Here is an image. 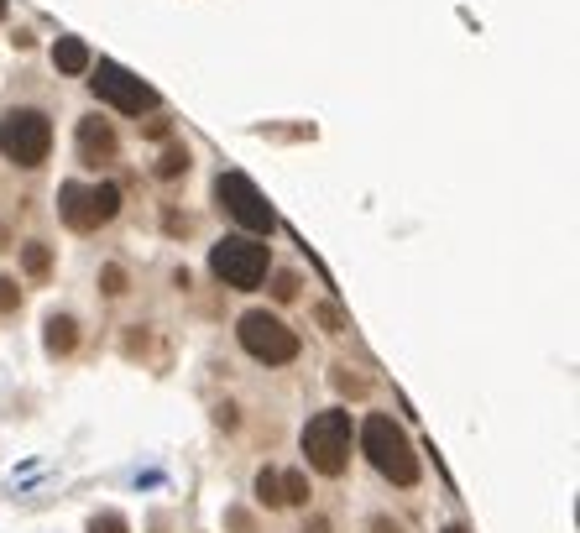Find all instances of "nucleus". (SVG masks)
<instances>
[{
    "instance_id": "nucleus-1",
    "label": "nucleus",
    "mask_w": 580,
    "mask_h": 533,
    "mask_svg": "<svg viewBox=\"0 0 580 533\" xmlns=\"http://www.w3.org/2000/svg\"><path fill=\"white\" fill-rule=\"evenodd\" d=\"M361 450L366 460L377 466L392 486H413L419 481V455H413V439L398 419H387V413H371L361 424Z\"/></svg>"
},
{
    "instance_id": "nucleus-2",
    "label": "nucleus",
    "mask_w": 580,
    "mask_h": 533,
    "mask_svg": "<svg viewBox=\"0 0 580 533\" xmlns=\"http://www.w3.org/2000/svg\"><path fill=\"white\" fill-rule=\"evenodd\" d=\"M351 445H356V429H351V413L345 408H324L304 424V455L319 476H340L351 466Z\"/></svg>"
},
{
    "instance_id": "nucleus-3",
    "label": "nucleus",
    "mask_w": 580,
    "mask_h": 533,
    "mask_svg": "<svg viewBox=\"0 0 580 533\" xmlns=\"http://www.w3.org/2000/svg\"><path fill=\"white\" fill-rule=\"evenodd\" d=\"M53 152V121L32 105L6 110L0 115V157L16 162V168H42Z\"/></svg>"
},
{
    "instance_id": "nucleus-4",
    "label": "nucleus",
    "mask_w": 580,
    "mask_h": 533,
    "mask_svg": "<svg viewBox=\"0 0 580 533\" xmlns=\"http://www.w3.org/2000/svg\"><path fill=\"white\" fill-rule=\"evenodd\" d=\"M58 210H63L68 230H100L121 215V189L115 183H63Z\"/></svg>"
},
{
    "instance_id": "nucleus-5",
    "label": "nucleus",
    "mask_w": 580,
    "mask_h": 533,
    "mask_svg": "<svg viewBox=\"0 0 580 533\" xmlns=\"http://www.w3.org/2000/svg\"><path fill=\"white\" fill-rule=\"evenodd\" d=\"M210 272L220 277V283L230 288H262V277H267V246L262 241H246V236H225L215 251H210Z\"/></svg>"
},
{
    "instance_id": "nucleus-6",
    "label": "nucleus",
    "mask_w": 580,
    "mask_h": 533,
    "mask_svg": "<svg viewBox=\"0 0 580 533\" xmlns=\"http://www.w3.org/2000/svg\"><path fill=\"white\" fill-rule=\"evenodd\" d=\"M236 335H241V345H246V356H257V361H267V366H288V361L298 356V335H293L277 314H267V309L241 314Z\"/></svg>"
},
{
    "instance_id": "nucleus-7",
    "label": "nucleus",
    "mask_w": 580,
    "mask_h": 533,
    "mask_svg": "<svg viewBox=\"0 0 580 533\" xmlns=\"http://www.w3.org/2000/svg\"><path fill=\"white\" fill-rule=\"evenodd\" d=\"M215 199H220V210L230 220H241L246 230H257V236H272L277 230V215H272V204L262 199V189L251 183L246 173H220L215 178Z\"/></svg>"
},
{
    "instance_id": "nucleus-8",
    "label": "nucleus",
    "mask_w": 580,
    "mask_h": 533,
    "mask_svg": "<svg viewBox=\"0 0 580 533\" xmlns=\"http://www.w3.org/2000/svg\"><path fill=\"white\" fill-rule=\"evenodd\" d=\"M95 95H100L105 105H115L121 115L157 110V89L142 84L136 74H126V68H121V63H110V58H100V68H95Z\"/></svg>"
},
{
    "instance_id": "nucleus-9",
    "label": "nucleus",
    "mask_w": 580,
    "mask_h": 533,
    "mask_svg": "<svg viewBox=\"0 0 580 533\" xmlns=\"http://www.w3.org/2000/svg\"><path fill=\"white\" fill-rule=\"evenodd\" d=\"M74 152L84 168H105V162H115V126L105 121V115H84L79 131H74Z\"/></svg>"
},
{
    "instance_id": "nucleus-10",
    "label": "nucleus",
    "mask_w": 580,
    "mask_h": 533,
    "mask_svg": "<svg viewBox=\"0 0 580 533\" xmlns=\"http://www.w3.org/2000/svg\"><path fill=\"white\" fill-rule=\"evenodd\" d=\"M53 68H58V74H89V42L58 37L53 42Z\"/></svg>"
},
{
    "instance_id": "nucleus-11",
    "label": "nucleus",
    "mask_w": 580,
    "mask_h": 533,
    "mask_svg": "<svg viewBox=\"0 0 580 533\" xmlns=\"http://www.w3.org/2000/svg\"><path fill=\"white\" fill-rule=\"evenodd\" d=\"M42 340H48V351L53 356H68L79 345V324L74 314H48V330H42Z\"/></svg>"
},
{
    "instance_id": "nucleus-12",
    "label": "nucleus",
    "mask_w": 580,
    "mask_h": 533,
    "mask_svg": "<svg viewBox=\"0 0 580 533\" xmlns=\"http://www.w3.org/2000/svg\"><path fill=\"white\" fill-rule=\"evenodd\" d=\"M21 267H27L32 283H48V272H53V251H48V241H27V246H21Z\"/></svg>"
},
{
    "instance_id": "nucleus-13",
    "label": "nucleus",
    "mask_w": 580,
    "mask_h": 533,
    "mask_svg": "<svg viewBox=\"0 0 580 533\" xmlns=\"http://www.w3.org/2000/svg\"><path fill=\"white\" fill-rule=\"evenodd\" d=\"M257 502L262 507H283V476H277L272 466L257 471Z\"/></svg>"
},
{
    "instance_id": "nucleus-14",
    "label": "nucleus",
    "mask_w": 580,
    "mask_h": 533,
    "mask_svg": "<svg viewBox=\"0 0 580 533\" xmlns=\"http://www.w3.org/2000/svg\"><path fill=\"white\" fill-rule=\"evenodd\" d=\"M283 507H309V481H304V471H288L283 476Z\"/></svg>"
},
{
    "instance_id": "nucleus-15",
    "label": "nucleus",
    "mask_w": 580,
    "mask_h": 533,
    "mask_svg": "<svg viewBox=\"0 0 580 533\" xmlns=\"http://www.w3.org/2000/svg\"><path fill=\"white\" fill-rule=\"evenodd\" d=\"M178 173H189V152H183V147L162 152V162H157V178H178Z\"/></svg>"
},
{
    "instance_id": "nucleus-16",
    "label": "nucleus",
    "mask_w": 580,
    "mask_h": 533,
    "mask_svg": "<svg viewBox=\"0 0 580 533\" xmlns=\"http://www.w3.org/2000/svg\"><path fill=\"white\" fill-rule=\"evenodd\" d=\"M330 382H335V392H345V398H361V392H366V377L345 372V366H335V372H330Z\"/></svg>"
},
{
    "instance_id": "nucleus-17",
    "label": "nucleus",
    "mask_w": 580,
    "mask_h": 533,
    "mask_svg": "<svg viewBox=\"0 0 580 533\" xmlns=\"http://www.w3.org/2000/svg\"><path fill=\"white\" fill-rule=\"evenodd\" d=\"M16 309H21V288L11 272H0V314H16Z\"/></svg>"
},
{
    "instance_id": "nucleus-18",
    "label": "nucleus",
    "mask_w": 580,
    "mask_h": 533,
    "mask_svg": "<svg viewBox=\"0 0 580 533\" xmlns=\"http://www.w3.org/2000/svg\"><path fill=\"white\" fill-rule=\"evenodd\" d=\"M272 298H277V304H293V298H298V272H277L272 277Z\"/></svg>"
},
{
    "instance_id": "nucleus-19",
    "label": "nucleus",
    "mask_w": 580,
    "mask_h": 533,
    "mask_svg": "<svg viewBox=\"0 0 580 533\" xmlns=\"http://www.w3.org/2000/svg\"><path fill=\"white\" fill-rule=\"evenodd\" d=\"M100 288H105V298H121V293H126V267L110 262V267L100 272Z\"/></svg>"
},
{
    "instance_id": "nucleus-20",
    "label": "nucleus",
    "mask_w": 580,
    "mask_h": 533,
    "mask_svg": "<svg viewBox=\"0 0 580 533\" xmlns=\"http://www.w3.org/2000/svg\"><path fill=\"white\" fill-rule=\"evenodd\" d=\"M89 533H126V518L121 513H100L95 523H89Z\"/></svg>"
},
{
    "instance_id": "nucleus-21",
    "label": "nucleus",
    "mask_w": 580,
    "mask_h": 533,
    "mask_svg": "<svg viewBox=\"0 0 580 533\" xmlns=\"http://www.w3.org/2000/svg\"><path fill=\"white\" fill-rule=\"evenodd\" d=\"M314 314H319V324H324L330 335H340V330H345V319H340V309H335V304H319Z\"/></svg>"
},
{
    "instance_id": "nucleus-22",
    "label": "nucleus",
    "mask_w": 580,
    "mask_h": 533,
    "mask_svg": "<svg viewBox=\"0 0 580 533\" xmlns=\"http://www.w3.org/2000/svg\"><path fill=\"white\" fill-rule=\"evenodd\" d=\"M371 533H403V523H392V518H371Z\"/></svg>"
},
{
    "instance_id": "nucleus-23",
    "label": "nucleus",
    "mask_w": 580,
    "mask_h": 533,
    "mask_svg": "<svg viewBox=\"0 0 580 533\" xmlns=\"http://www.w3.org/2000/svg\"><path fill=\"white\" fill-rule=\"evenodd\" d=\"M215 419H220L225 429H236V403H220V413H215Z\"/></svg>"
},
{
    "instance_id": "nucleus-24",
    "label": "nucleus",
    "mask_w": 580,
    "mask_h": 533,
    "mask_svg": "<svg viewBox=\"0 0 580 533\" xmlns=\"http://www.w3.org/2000/svg\"><path fill=\"white\" fill-rule=\"evenodd\" d=\"M230 528H236V533H251V518H246V513H230Z\"/></svg>"
},
{
    "instance_id": "nucleus-25",
    "label": "nucleus",
    "mask_w": 580,
    "mask_h": 533,
    "mask_svg": "<svg viewBox=\"0 0 580 533\" xmlns=\"http://www.w3.org/2000/svg\"><path fill=\"white\" fill-rule=\"evenodd\" d=\"M304 533H330V523H324V518H309V528Z\"/></svg>"
},
{
    "instance_id": "nucleus-26",
    "label": "nucleus",
    "mask_w": 580,
    "mask_h": 533,
    "mask_svg": "<svg viewBox=\"0 0 580 533\" xmlns=\"http://www.w3.org/2000/svg\"><path fill=\"white\" fill-rule=\"evenodd\" d=\"M0 251H11V230L6 225H0Z\"/></svg>"
},
{
    "instance_id": "nucleus-27",
    "label": "nucleus",
    "mask_w": 580,
    "mask_h": 533,
    "mask_svg": "<svg viewBox=\"0 0 580 533\" xmlns=\"http://www.w3.org/2000/svg\"><path fill=\"white\" fill-rule=\"evenodd\" d=\"M445 533H466V528H445Z\"/></svg>"
},
{
    "instance_id": "nucleus-28",
    "label": "nucleus",
    "mask_w": 580,
    "mask_h": 533,
    "mask_svg": "<svg viewBox=\"0 0 580 533\" xmlns=\"http://www.w3.org/2000/svg\"><path fill=\"white\" fill-rule=\"evenodd\" d=\"M0 16H6V0H0Z\"/></svg>"
}]
</instances>
